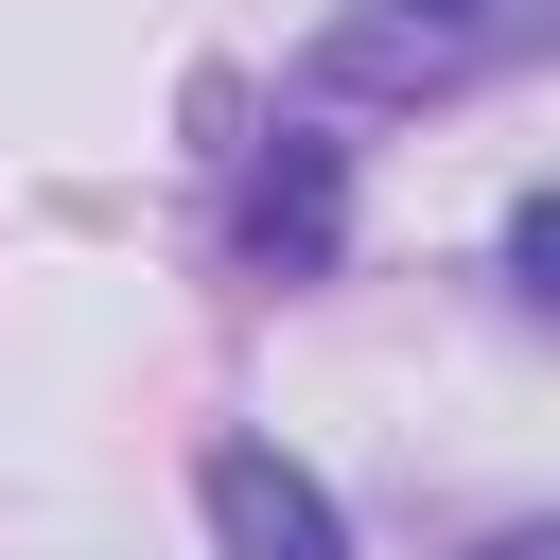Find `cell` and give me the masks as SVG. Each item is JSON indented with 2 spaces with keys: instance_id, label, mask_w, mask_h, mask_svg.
<instances>
[{
  "instance_id": "7a4b0ae2",
  "label": "cell",
  "mask_w": 560,
  "mask_h": 560,
  "mask_svg": "<svg viewBox=\"0 0 560 560\" xmlns=\"http://www.w3.org/2000/svg\"><path fill=\"white\" fill-rule=\"evenodd\" d=\"M490 35H508V0H368L332 35V88H455Z\"/></svg>"
},
{
  "instance_id": "6da1fadb",
  "label": "cell",
  "mask_w": 560,
  "mask_h": 560,
  "mask_svg": "<svg viewBox=\"0 0 560 560\" xmlns=\"http://www.w3.org/2000/svg\"><path fill=\"white\" fill-rule=\"evenodd\" d=\"M210 542H228V560H350L332 490H315L298 455H262V438H228V455H210Z\"/></svg>"
},
{
  "instance_id": "3957f363",
  "label": "cell",
  "mask_w": 560,
  "mask_h": 560,
  "mask_svg": "<svg viewBox=\"0 0 560 560\" xmlns=\"http://www.w3.org/2000/svg\"><path fill=\"white\" fill-rule=\"evenodd\" d=\"M245 262H280V280L332 262V140H298V158L245 175Z\"/></svg>"
},
{
  "instance_id": "277c9868",
  "label": "cell",
  "mask_w": 560,
  "mask_h": 560,
  "mask_svg": "<svg viewBox=\"0 0 560 560\" xmlns=\"http://www.w3.org/2000/svg\"><path fill=\"white\" fill-rule=\"evenodd\" d=\"M508 280H525V298H560V192H542V210L508 228Z\"/></svg>"
}]
</instances>
